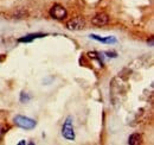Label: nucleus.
I'll return each instance as SVG.
<instances>
[{
    "label": "nucleus",
    "instance_id": "9",
    "mask_svg": "<svg viewBox=\"0 0 154 145\" xmlns=\"http://www.w3.org/2000/svg\"><path fill=\"white\" fill-rule=\"evenodd\" d=\"M30 99H31V96L27 95L25 92H23V93L20 94V101H21V102H27Z\"/></svg>",
    "mask_w": 154,
    "mask_h": 145
},
{
    "label": "nucleus",
    "instance_id": "10",
    "mask_svg": "<svg viewBox=\"0 0 154 145\" xmlns=\"http://www.w3.org/2000/svg\"><path fill=\"white\" fill-rule=\"evenodd\" d=\"M106 54H107V56H108V57H117L116 53H114V51H112V53H110V51H107Z\"/></svg>",
    "mask_w": 154,
    "mask_h": 145
},
{
    "label": "nucleus",
    "instance_id": "8",
    "mask_svg": "<svg viewBox=\"0 0 154 145\" xmlns=\"http://www.w3.org/2000/svg\"><path fill=\"white\" fill-rule=\"evenodd\" d=\"M141 143V136L139 133H133L128 138V144L129 145H137Z\"/></svg>",
    "mask_w": 154,
    "mask_h": 145
},
{
    "label": "nucleus",
    "instance_id": "11",
    "mask_svg": "<svg viewBox=\"0 0 154 145\" xmlns=\"http://www.w3.org/2000/svg\"><path fill=\"white\" fill-rule=\"evenodd\" d=\"M23 144H26V142H25V140H21V142L18 143V145H23Z\"/></svg>",
    "mask_w": 154,
    "mask_h": 145
},
{
    "label": "nucleus",
    "instance_id": "4",
    "mask_svg": "<svg viewBox=\"0 0 154 145\" xmlns=\"http://www.w3.org/2000/svg\"><path fill=\"white\" fill-rule=\"evenodd\" d=\"M84 26H85V20L83 18H81V17H76V18L74 19H70L66 23V27L69 30H74V31L82 30Z\"/></svg>",
    "mask_w": 154,
    "mask_h": 145
},
{
    "label": "nucleus",
    "instance_id": "2",
    "mask_svg": "<svg viewBox=\"0 0 154 145\" xmlns=\"http://www.w3.org/2000/svg\"><path fill=\"white\" fill-rule=\"evenodd\" d=\"M62 136L68 140L75 139V131H74V126H72V117L71 115H69L65 119V123L62 127Z\"/></svg>",
    "mask_w": 154,
    "mask_h": 145
},
{
    "label": "nucleus",
    "instance_id": "6",
    "mask_svg": "<svg viewBox=\"0 0 154 145\" xmlns=\"http://www.w3.org/2000/svg\"><path fill=\"white\" fill-rule=\"evenodd\" d=\"M45 36H46L45 34H30V35H26V36L24 37H20L19 39H18V42L19 43H30V42L37 39V38H42V37Z\"/></svg>",
    "mask_w": 154,
    "mask_h": 145
},
{
    "label": "nucleus",
    "instance_id": "13",
    "mask_svg": "<svg viewBox=\"0 0 154 145\" xmlns=\"http://www.w3.org/2000/svg\"><path fill=\"white\" fill-rule=\"evenodd\" d=\"M1 133H2V130H1V126H0V136H1Z\"/></svg>",
    "mask_w": 154,
    "mask_h": 145
},
{
    "label": "nucleus",
    "instance_id": "12",
    "mask_svg": "<svg viewBox=\"0 0 154 145\" xmlns=\"http://www.w3.org/2000/svg\"><path fill=\"white\" fill-rule=\"evenodd\" d=\"M149 44H151V47L153 45V38H151V39H149Z\"/></svg>",
    "mask_w": 154,
    "mask_h": 145
},
{
    "label": "nucleus",
    "instance_id": "3",
    "mask_svg": "<svg viewBox=\"0 0 154 145\" xmlns=\"http://www.w3.org/2000/svg\"><path fill=\"white\" fill-rule=\"evenodd\" d=\"M49 14H50V17H52L54 19L62 20V19H64L68 16V12H66L65 7H63V6L59 5V4H56V5H54V6L50 8Z\"/></svg>",
    "mask_w": 154,
    "mask_h": 145
},
{
    "label": "nucleus",
    "instance_id": "1",
    "mask_svg": "<svg viewBox=\"0 0 154 145\" xmlns=\"http://www.w3.org/2000/svg\"><path fill=\"white\" fill-rule=\"evenodd\" d=\"M13 121H14V124L17 126L21 127L24 130H32V128H35L36 125H37V123H36L35 119H31V118L25 117V115H19V114L14 117Z\"/></svg>",
    "mask_w": 154,
    "mask_h": 145
},
{
    "label": "nucleus",
    "instance_id": "5",
    "mask_svg": "<svg viewBox=\"0 0 154 145\" xmlns=\"http://www.w3.org/2000/svg\"><path fill=\"white\" fill-rule=\"evenodd\" d=\"M108 21H109V17L107 13H98L91 19V23L96 26H103V25L108 24Z\"/></svg>",
    "mask_w": 154,
    "mask_h": 145
},
{
    "label": "nucleus",
    "instance_id": "7",
    "mask_svg": "<svg viewBox=\"0 0 154 145\" xmlns=\"http://www.w3.org/2000/svg\"><path fill=\"white\" fill-rule=\"evenodd\" d=\"M90 38H93V39H95V40H98V42H102V43H104V44H113V43H116L117 42V39H116L115 37H100L97 36V35H90Z\"/></svg>",
    "mask_w": 154,
    "mask_h": 145
}]
</instances>
